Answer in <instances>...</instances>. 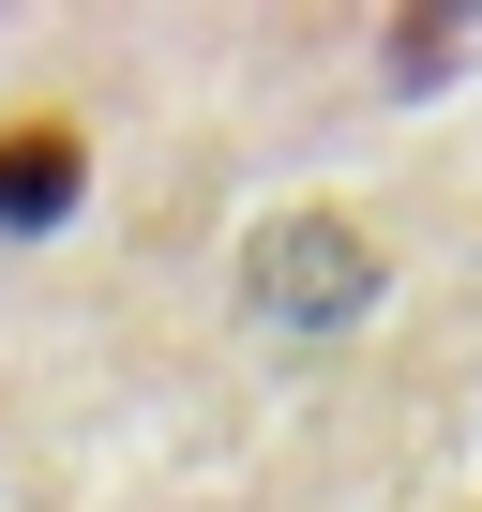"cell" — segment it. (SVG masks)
<instances>
[{
	"instance_id": "2",
	"label": "cell",
	"mask_w": 482,
	"mask_h": 512,
	"mask_svg": "<svg viewBox=\"0 0 482 512\" xmlns=\"http://www.w3.org/2000/svg\"><path fill=\"white\" fill-rule=\"evenodd\" d=\"M76 196H91V136L61 106H16L0 121V226H61Z\"/></svg>"
},
{
	"instance_id": "1",
	"label": "cell",
	"mask_w": 482,
	"mask_h": 512,
	"mask_svg": "<svg viewBox=\"0 0 482 512\" xmlns=\"http://www.w3.org/2000/svg\"><path fill=\"white\" fill-rule=\"evenodd\" d=\"M241 287H257L272 317H302V332H317V317H362V302H377V256H362L332 211H287V226L257 241V272H241Z\"/></svg>"
}]
</instances>
